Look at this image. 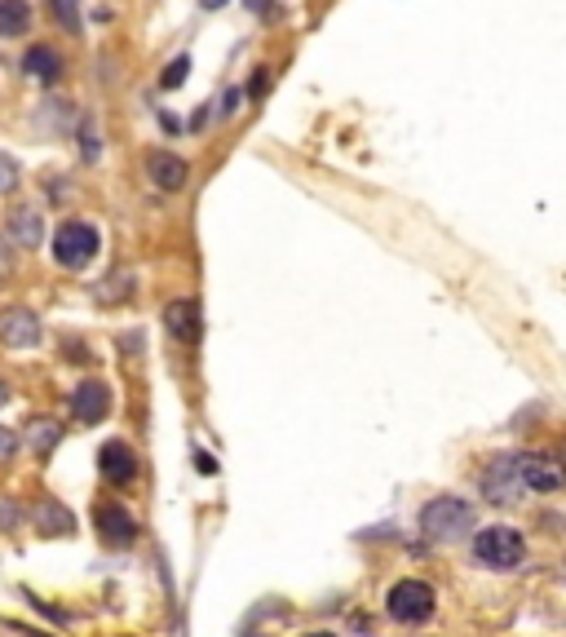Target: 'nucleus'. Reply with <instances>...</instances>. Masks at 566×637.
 Instances as JSON below:
<instances>
[{
	"instance_id": "obj_19",
	"label": "nucleus",
	"mask_w": 566,
	"mask_h": 637,
	"mask_svg": "<svg viewBox=\"0 0 566 637\" xmlns=\"http://www.w3.org/2000/svg\"><path fill=\"white\" fill-rule=\"evenodd\" d=\"M50 14L67 36H85V14H80V0H50Z\"/></svg>"
},
{
	"instance_id": "obj_13",
	"label": "nucleus",
	"mask_w": 566,
	"mask_h": 637,
	"mask_svg": "<svg viewBox=\"0 0 566 637\" xmlns=\"http://www.w3.org/2000/svg\"><path fill=\"white\" fill-rule=\"evenodd\" d=\"M23 76L36 80L41 89H54V85L67 76V58H63L54 45H32V50L23 54Z\"/></svg>"
},
{
	"instance_id": "obj_8",
	"label": "nucleus",
	"mask_w": 566,
	"mask_h": 637,
	"mask_svg": "<svg viewBox=\"0 0 566 637\" xmlns=\"http://www.w3.org/2000/svg\"><path fill=\"white\" fill-rule=\"evenodd\" d=\"M526 492H562L566 487V461L548 452H518Z\"/></svg>"
},
{
	"instance_id": "obj_23",
	"label": "nucleus",
	"mask_w": 566,
	"mask_h": 637,
	"mask_svg": "<svg viewBox=\"0 0 566 637\" xmlns=\"http://www.w3.org/2000/svg\"><path fill=\"white\" fill-rule=\"evenodd\" d=\"M23 527V505L14 496H0V531H19Z\"/></svg>"
},
{
	"instance_id": "obj_6",
	"label": "nucleus",
	"mask_w": 566,
	"mask_h": 637,
	"mask_svg": "<svg viewBox=\"0 0 566 637\" xmlns=\"http://www.w3.org/2000/svg\"><path fill=\"white\" fill-rule=\"evenodd\" d=\"M45 342V324L41 314L28 305H6L0 310V346L10 350H36Z\"/></svg>"
},
{
	"instance_id": "obj_10",
	"label": "nucleus",
	"mask_w": 566,
	"mask_h": 637,
	"mask_svg": "<svg viewBox=\"0 0 566 637\" xmlns=\"http://www.w3.org/2000/svg\"><path fill=\"white\" fill-rule=\"evenodd\" d=\"M98 469H102V478H107L111 487H129V483L138 478V452H133L124 439H107V443L98 447Z\"/></svg>"
},
{
	"instance_id": "obj_18",
	"label": "nucleus",
	"mask_w": 566,
	"mask_h": 637,
	"mask_svg": "<svg viewBox=\"0 0 566 637\" xmlns=\"http://www.w3.org/2000/svg\"><path fill=\"white\" fill-rule=\"evenodd\" d=\"M32 32V6L28 0H0V41H19Z\"/></svg>"
},
{
	"instance_id": "obj_5",
	"label": "nucleus",
	"mask_w": 566,
	"mask_h": 637,
	"mask_svg": "<svg viewBox=\"0 0 566 637\" xmlns=\"http://www.w3.org/2000/svg\"><path fill=\"white\" fill-rule=\"evenodd\" d=\"M434 589L425 584V580H399L394 589H390V597H385V611H390V619H399V624H425L429 615H434Z\"/></svg>"
},
{
	"instance_id": "obj_29",
	"label": "nucleus",
	"mask_w": 566,
	"mask_h": 637,
	"mask_svg": "<svg viewBox=\"0 0 566 637\" xmlns=\"http://www.w3.org/2000/svg\"><path fill=\"white\" fill-rule=\"evenodd\" d=\"M195 465H199V474H217V461L208 452H195Z\"/></svg>"
},
{
	"instance_id": "obj_35",
	"label": "nucleus",
	"mask_w": 566,
	"mask_h": 637,
	"mask_svg": "<svg viewBox=\"0 0 566 637\" xmlns=\"http://www.w3.org/2000/svg\"><path fill=\"white\" fill-rule=\"evenodd\" d=\"M248 637H261V633H248Z\"/></svg>"
},
{
	"instance_id": "obj_30",
	"label": "nucleus",
	"mask_w": 566,
	"mask_h": 637,
	"mask_svg": "<svg viewBox=\"0 0 566 637\" xmlns=\"http://www.w3.org/2000/svg\"><path fill=\"white\" fill-rule=\"evenodd\" d=\"M243 6H248L252 14H270V6H274V0H243Z\"/></svg>"
},
{
	"instance_id": "obj_11",
	"label": "nucleus",
	"mask_w": 566,
	"mask_h": 637,
	"mask_svg": "<svg viewBox=\"0 0 566 637\" xmlns=\"http://www.w3.org/2000/svg\"><path fill=\"white\" fill-rule=\"evenodd\" d=\"M98 536H102V544H111V549H129L133 540H138V518L120 505V500H107V505H98Z\"/></svg>"
},
{
	"instance_id": "obj_25",
	"label": "nucleus",
	"mask_w": 566,
	"mask_h": 637,
	"mask_svg": "<svg viewBox=\"0 0 566 637\" xmlns=\"http://www.w3.org/2000/svg\"><path fill=\"white\" fill-rule=\"evenodd\" d=\"M19 447H23V439H19L10 425H0V465H10V461L19 456Z\"/></svg>"
},
{
	"instance_id": "obj_7",
	"label": "nucleus",
	"mask_w": 566,
	"mask_h": 637,
	"mask_svg": "<svg viewBox=\"0 0 566 637\" xmlns=\"http://www.w3.org/2000/svg\"><path fill=\"white\" fill-rule=\"evenodd\" d=\"M142 164H146V182H151L155 191H168V195H177V191H186V182H191V164H186L177 151L151 147Z\"/></svg>"
},
{
	"instance_id": "obj_12",
	"label": "nucleus",
	"mask_w": 566,
	"mask_h": 637,
	"mask_svg": "<svg viewBox=\"0 0 566 637\" xmlns=\"http://www.w3.org/2000/svg\"><path fill=\"white\" fill-rule=\"evenodd\" d=\"M164 328H168V337H173V342L195 346V342H199V333H204L199 301H195V296H177V301H168V305H164Z\"/></svg>"
},
{
	"instance_id": "obj_1",
	"label": "nucleus",
	"mask_w": 566,
	"mask_h": 637,
	"mask_svg": "<svg viewBox=\"0 0 566 637\" xmlns=\"http://www.w3.org/2000/svg\"><path fill=\"white\" fill-rule=\"evenodd\" d=\"M50 252H54V261H58L63 270H85V266L102 252V235H98L94 222H85V217H67V222L54 230Z\"/></svg>"
},
{
	"instance_id": "obj_28",
	"label": "nucleus",
	"mask_w": 566,
	"mask_h": 637,
	"mask_svg": "<svg viewBox=\"0 0 566 637\" xmlns=\"http://www.w3.org/2000/svg\"><path fill=\"white\" fill-rule=\"evenodd\" d=\"M270 89V67H257V76H252V85L243 89V98H261Z\"/></svg>"
},
{
	"instance_id": "obj_9",
	"label": "nucleus",
	"mask_w": 566,
	"mask_h": 637,
	"mask_svg": "<svg viewBox=\"0 0 566 637\" xmlns=\"http://www.w3.org/2000/svg\"><path fill=\"white\" fill-rule=\"evenodd\" d=\"M107 412H111V386H107V381L89 377V381H80V386L72 390V421L98 425V421H107Z\"/></svg>"
},
{
	"instance_id": "obj_22",
	"label": "nucleus",
	"mask_w": 566,
	"mask_h": 637,
	"mask_svg": "<svg viewBox=\"0 0 566 637\" xmlns=\"http://www.w3.org/2000/svg\"><path fill=\"white\" fill-rule=\"evenodd\" d=\"M76 142H80V155L94 164L98 155H102V147H98V129H94V120H80L76 125Z\"/></svg>"
},
{
	"instance_id": "obj_31",
	"label": "nucleus",
	"mask_w": 566,
	"mask_h": 637,
	"mask_svg": "<svg viewBox=\"0 0 566 637\" xmlns=\"http://www.w3.org/2000/svg\"><path fill=\"white\" fill-rule=\"evenodd\" d=\"M10 403V381H0V408Z\"/></svg>"
},
{
	"instance_id": "obj_3",
	"label": "nucleus",
	"mask_w": 566,
	"mask_h": 637,
	"mask_svg": "<svg viewBox=\"0 0 566 637\" xmlns=\"http://www.w3.org/2000/svg\"><path fill=\"white\" fill-rule=\"evenodd\" d=\"M474 558H478L482 566H491V571H513V566H522V558H526V536H522L518 527L491 522V527H482V531L474 536Z\"/></svg>"
},
{
	"instance_id": "obj_27",
	"label": "nucleus",
	"mask_w": 566,
	"mask_h": 637,
	"mask_svg": "<svg viewBox=\"0 0 566 637\" xmlns=\"http://www.w3.org/2000/svg\"><path fill=\"white\" fill-rule=\"evenodd\" d=\"M239 102H243V89H226V94H221V107H217V120H230V116L239 111Z\"/></svg>"
},
{
	"instance_id": "obj_34",
	"label": "nucleus",
	"mask_w": 566,
	"mask_h": 637,
	"mask_svg": "<svg viewBox=\"0 0 566 637\" xmlns=\"http://www.w3.org/2000/svg\"><path fill=\"white\" fill-rule=\"evenodd\" d=\"M28 637H45V633H28Z\"/></svg>"
},
{
	"instance_id": "obj_2",
	"label": "nucleus",
	"mask_w": 566,
	"mask_h": 637,
	"mask_svg": "<svg viewBox=\"0 0 566 637\" xmlns=\"http://www.w3.org/2000/svg\"><path fill=\"white\" fill-rule=\"evenodd\" d=\"M474 522H478V509L465 496H434L421 509V531L429 540H460L465 531H474Z\"/></svg>"
},
{
	"instance_id": "obj_20",
	"label": "nucleus",
	"mask_w": 566,
	"mask_h": 637,
	"mask_svg": "<svg viewBox=\"0 0 566 637\" xmlns=\"http://www.w3.org/2000/svg\"><path fill=\"white\" fill-rule=\"evenodd\" d=\"M19 186H23V164L10 151H0V195H14Z\"/></svg>"
},
{
	"instance_id": "obj_36",
	"label": "nucleus",
	"mask_w": 566,
	"mask_h": 637,
	"mask_svg": "<svg viewBox=\"0 0 566 637\" xmlns=\"http://www.w3.org/2000/svg\"><path fill=\"white\" fill-rule=\"evenodd\" d=\"M562 461H566V456H562Z\"/></svg>"
},
{
	"instance_id": "obj_4",
	"label": "nucleus",
	"mask_w": 566,
	"mask_h": 637,
	"mask_svg": "<svg viewBox=\"0 0 566 637\" xmlns=\"http://www.w3.org/2000/svg\"><path fill=\"white\" fill-rule=\"evenodd\" d=\"M478 492H482V500L496 505V509L518 505L522 492H526V483H522V461H518V456H491V461L478 469Z\"/></svg>"
},
{
	"instance_id": "obj_26",
	"label": "nucleus",
	"mask_w": 566,
	"mask_h": 637,
	"mask_svg": "<svg viewBox=\"0 0 566 637\" xmlns=\"http://www.w3.org/2000/svg\"><path fill=\"white\" fill-rule=\"evenodd\" d=\"M63 359H67V364H89L94 355H89V346H85L80 337H63Z\"/></svg>"
},
{
	"instance_id": "obj_14",
	"label": "nucleus",
	"mask_w": 566,
	"mask_h": 637,
	"mask_svg": "<svg viewBox=\"0 0 566 637\" xmlns=\"http://www.w3.org/2000/svg\"><path fill=\"white\" fill-rule=\"evenodd\" d=\"M6 235L14 239V248H41L45 244V213L36 204H14L6 217Z\"/></svg>"
},
{
	"instance_id": "obj_16",
	"label": "nucleus",
	"mask_w": 566,
	"mask_h": 637,
	"mask_svg": "<svg viewBox=\"0 0 566 637\" xmlns=\"http://www.w3.org/2000/svg\"><path fill=\"white\" fill-rule=\"evenodd\" d=\"M133 292H138V270H133V266H116L107 279L94 283V301H98V305H120V301H129Z\"/></svg>"
},
{
	"instance_id": "obj_24",
	"label": "nucleus",
	"mask_w": 566,
	"mask_h": 637,
	"mask_svg": "<svg viewBox=\"0 0 566 637\" xmlns=\"http://www.w3.org/2000/svg\"><path fill=\"white\" fill-rule=\"evenodd\" d=\"M14 270H19V248L10 235H0V283L14 279Z\"/></svg>"
},
{
	"instance_id": "obj_33",
	"label": "nucleus",
	"mask_w": 566,
	"mask_h": 637,
	"mask_svg": "<svg viewBox=\"0 0 566 637\" xmlns=\"http://www.w3.org/2000/svg\"><path fill=\"white\" fill-rule=\"evenodd\" d=\"M302 637H337V633H302Z\"/></svg>"
},
{
	"instance_id": "obj_15",
	"label": "nucleus",
	"mask_w": 566,
	"mask_h": 637,
	"mask_svg": "<svg viewBox=\"0 0 566 637\" xmlns=\"http://www.w3.org/2000/svg\"><path fill=\"white\" fill-rule=\"evenodd\" d=\"M32 522H36L41 536H72V531H76V514H72L58 496H41V500L32 505Z\"/></svg>"
},
{
	"instance_id": "obj_32",
	"label": "nucleus",
	"mask_w": 566,
	"mask_h": 637,
	"mask_svg": "<svg viewBox=\"0 0 566 637\" xmlns=\"http://www.w3.org/2000/svg\"><path fill=\"white\" fill-rule=\"evenodd\" d=\"M199 6H204V10H221V6H226V0H199Z\"/></svg>"
},
{
	"instance_id": "obj_17",
	"label": "nucleus",
	"mask_w": 566,
	"mask_h": 637,
	"mask_svg": "<svg viewBox=\"0 0 566 637\" xmlns=\"http://www.w3.org/2000/svg\"><path fill=\"white\" fill-rule=\"evenodd\" d=\"M63 434H67V425H58L54 417H36V421H28L23 443L36 452V461H45V456H54V447L63 443Z\"/></svg>"
},
{
	"instance_id": "obj_21",
	"label": "nucleus",
	"mask_w": 566,
	"mask_h": 637,
	"mask_svg": "<svg viewBox=\"0 0 566 637\" xmlns=\"http://www.w3.org/2000/svg\"><path fill=\"white\" fill-rule=\"evenodd\" d=\"M186 76H191V54H177L168 67H164V76H160V89H182L186 85Z\"/></svg>"
}]
</instances>
